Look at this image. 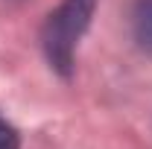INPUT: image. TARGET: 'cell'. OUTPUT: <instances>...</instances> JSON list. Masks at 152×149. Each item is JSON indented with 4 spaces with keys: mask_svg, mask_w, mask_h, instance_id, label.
<instances>
[{
    "mask_svg": "<svg viewBox=\"0 0 152 149\" xmlns=\"http://www.w3.org/2000/svg\"><path fill=\"white\" fill-rule=\"evenodd\" d=\"M132 32L134 41L152 53V0H137L132 9Z\"/></svg>",
    "mask_w": 152,
    "mask_h": 149,
    "instance_id": "obj_2",
    "label": "cell"
},
{
    "mask_svg": "<svg viewBox=\"0 0 152 149\" xmlns=\"http://www.w3.org/2000/svg\"><path fill=\"white\" fill-rule=\"evenodd\" d=\"M96 9V0H61L56 12H50L41 26V47L50 67L61 76L73 73L76 44L85 35L91 15Z\"/></svg>",
    "mask_w": 152,
    "mask_h": 149,
    "instance_id": "obj_1",
    "label": "cell"
},
{
    "mask_svg": "<svg viewBox=\"0 0 152 149\" xmlns=\"http://www.w3.org/2000/svg\"><path fill=\"white\" fill-rule=\"evenodd\" d=\"M18 146H20L18 129H15L9 120H3V117H0V149H18Z\"/></svg>",
    "mask_w": 152,
    "mask_h": 149,
    "instance_id": "obj_3",
    "label": "cell"
}]
</instances>
